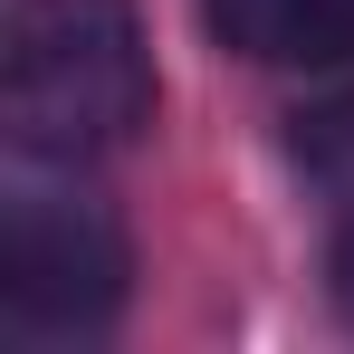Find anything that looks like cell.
I'll return each mask as SVG.
<instances>
[{
	"label": "cell",
	"instance_id": "6da1fadb",
	"mask_svg": "<svg viewBox=\"0 0 354 354\" xmlns=\"http://www.w3.org/2000/svg\"><path fill=\"white\" fill-rule=\"evenodd\" d=\"M0 106L19 153L39 163H86L134 144L153 124V58H144L134 0H19Z\"/></svg>",
	"mask_w": 354,
	"mask_h": 354
},
{
	"label": "cell",
	"instance_id": "7a4b0ae2",
	"mask_svg": "<svg viewBox=\"0 0 354 354\" xmlns=\"http://www.w3.org/2000/svg\"><path fill=\"white\" fill-rule=\"evenodd\" d=\"M124 230L106 201L58 192V182H19L10 221H0V297L19 335H96L124 306Z\"/></svg>",
	"mask_w": 354,
	"mask_h": 354
},
{
	"label": "cell",
	"instance_id": "3957f363",
	"mask_svg": "<svg viewBox=\"0 0 354 354\" xmlns=\"http://www.w3.org/2000/svg\"><path fill=\"white\" fill-rule=\"evenodd\" d=\"M211 39L259 67H335L354 58V0H201Z\"/></svg>",
	"mask_w": 354,
	"mask_h": 354
},
{
	"label": "cell",
	"instance_id": "277c9868",
	"mask_svg": "<svg viewBox=\"0 0 354 354\" xmlns=\"http://www.w3.org/2000/svg\"><path fill=\"white\" fill-rule=\"evenodd\" d=\"M297 163H306V182H326V192L354 201V86L297 115Z\"/></svg>",
	"mask_w": 354,
	"mask_h": 354
},
{
	"label": "cell",
	"instance_id": "5b68a950",
	"mask_svg": "<svg viewBox=\"0 0 354 354\" xmlns=\"http://www.w3.org/2000/svg\"><path fill=\"white\" fill-rule=\"evenodd\" d=\"M335 297H345V316H354V221H345V239H335Z\"/></svg>",
	"mask_w": 354,
	"mask_h": 354
}]
</instances>
